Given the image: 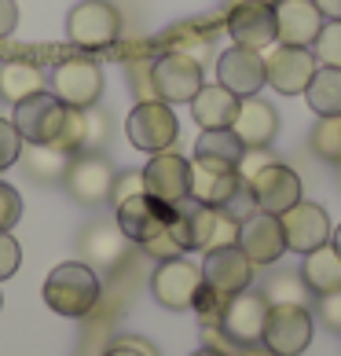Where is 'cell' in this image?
Returning <instances> with one entry per match:
<instances>
[{
    "mask_svg": "<svg viewBox=\"0 0 341 356\" xmlns=\"http://www.w3.org/2000/svg\"><path fill=\"white\" fill-rule=\"evenodd\" d=\"M44 301L51 312L70 316V320H85V316L99 305V275L85 261H63L48 272L44 280Z\"/></svg>",
    "mask_w": 341,
    "mask_h": 356,
    "instance_id": "obj_1",
    "label": "cell"
},
{
    "mask_svg": "<svg viewBox=\"0 0 341 356\" xmlns=\"http://www.w3.org/2000/svg\"><path fill=\"white\" fill-rule=\"evenodd\" d=\"M125 136L136 151L158 154V151H173V143L180 136V122L169 103L162 99H140L125 118Z\"/></svg>",
    "mask_w": 341,
    "mask_h": 356,
    "instance_id": "obj_2",
    "label": "cell"
},
{
    "mask_svg": "<svg viewBox=\"0 0 341 356\" xmlns=\"http://www.w3.org/2000/svg\"><path fill=\"white\" fill-rule=\"evenodd\" d=\"M151 88L162 103H191L202 88V63L183 56V51H165L151 63Z\"/></svg>",
    "mask_w": 341,
    "mask_h": 356,
    "instance_id": "obj_3",
    "label": "cell"
},
{
    "mask_svg": "<svg viewBox=\"0 0 341 356\" xmlns=\"http://www.w3.org/2000/svg\"><path fill=\"white\" fill-rule=\"evenodd\" d=\"M67 114H70L67 103H59L51 92H37V96L15 103L11 122H15L22 143H48V147H56L63 136V125H67Z\"/></svg>",
    "mask_w": 341,
    "mask_h": 356,
    "instance_id": "obj_4",
    "label": "cell"
},
{
    "mask_svg": "<svg viewBox=\"0 0 341 356\" xmlns=\"http://www.w3.org/2000/svg\"><path fill=\"white\" fill-rule=\"evenodd\" d=\"M48 85H51V96L59 103H67V107H77V111L96 107L99 92H103V70L88 56H70V59L56 63Z\"/></svg>",
    "mask_w": 341,
    "mask_h": 356,
    "instance_id": "obj_5",
    "label": "cell"
},
{
    "mask_svg": "<svg viewBox=\"0 0 341 356\" xmlns=\"http://www.w3.org/2000/svg\"><path fill=\"white\" fill-rule=\"evenodd\" d=\"M67 33L77 48H88V51L110 48L122 37V15L107 0H85L67 15Z\"/></svg>",
    "mask_w": 341,
    "mask_h": 356,
    "instance_id": "obj_6",
    "label": "cell"
},
{
    "mask_svg": "<svg viewBox=\"0 0 341 356\" xmlns=\"http://www.w3.org/2000/svg\"><path fill=\"white\" fill-rule=\"evenodd\" d=\"M114 169L103 154L96 151H77L67 158V169H63V188H67L77 202L85 206H99L110 199V188H114Z\"/></svg>",
    "mask_w": 341,
    "mask_h": 356,
    "instance_id": "obj_7",
    "label": "cell"
},
{
    "mask_svg": "<svg viewBox=\"0 0 341 356\" xmlns=\"http://www.w3.org/2000/svg\"><path fill=\"white\" fill-rule=\"evenodd\" d=\"M312 341V312L305 305H268L260 346L275 356H301Z\"/></svg>",
    "mask_w": 341,
    "mask_h": 356,
    "instance_id": "obj_8",
    "label": "cell"
},
{
    "mask_svg": "<svg viewBox=\"0 0 341 356\" xmlns=\"http://www.w3.org/2000/svg\"><path fill=\"white\" fill-rule=\"evenodd\" d=\"M199 290H202V265H194L188 257L158 261V268L151 275V294L173 312L191 309L194 298H199Z\"/></svg>",
    "mask_w": 341,
    "mask_h": 356,
    "instance_id": "obj_9",
    "label": "cell"
},
{
    "mask_svg": "<svg viewBox=\"0 0 341 356\" xmlns=\"http://www.w3.org/2000/svg\"><path fill=\"white\" fill-rule=\"evenodd\" d=\"M319 70L312 48H294V44H275L265 56V77L275 92L283 96H305L312 74Z\"/></svg>",
    "mask_w": 341,
    "mask_h": 356,
    "instance_id": "obj_10",
    "label": "cell"
},
{
    "mask_svg": "<svg viewBox=\"0 0 341 356\" xmlns=\"http://www.w3.org/2000/svg\"><path fill=\"white\" fill-rule=\"evenodd\" d=\"M265 320H268V301L257 290H239V294L228 298L224 316H220V331H224L235 346H260V334H265Z\"/></svg>",
    "mask_w": 341,
    "mask_h": 356,
    "instance_id": "obj_11",
    "label": "cell"
},
{
    "mask_svg": "<svg viewBox=\"0 0 341 356\" xmlns=\"http://www.w3.org/2000/svg\"><path fill=\"white\" fill-rule=\"evenodd\" d=\"M224 26L235 44L265 51L275 44V4H268V0H239V4H231Z\"/></svg>",
    "mask_w": 341,
    "mask_h": 356,
    "instance_id": "obj_12",
    "label": "cell"
},
{
    "mask_svg": "<svg viewBox=\"0 0 341 356\" xmlns=\"http://www.w3.org/2000/svg\"><path fill=\"white\" fill-rule=\"evenodd\" d=\"M246 188H250L253 206L260 209V213L283 217L290 206L301 202V180H297L294 169L283 165V162H268L253 180H246Z\"/></svg>",
    "mask_w": 341,
    "mask_h": 356,
    "instance_id": "obj_13",
    "label": "cell"
},
{
    "mask_svg": "<svg viewBox=\"0 0 341 356\" xmlns=\"http://www.w3.org/2000/svg\"><path fill=\"white\" fill-rule=\"evenodd\" d=\"M169 217H173V206L169 202H158L154 195H133V199L117 202V228L125 232L128 243H151L154 235H162L169 228Z\"/></svg>",
    "mask_w": 341,
    "mask_h": 356,
    "instance_id": "obj_14",
    "label": "cell"
},
{
    "mask_svg": "<svg viewBox=\"0 0 341 356\" xmlns=\"http://www.w3.org/2000/svg\"><path fill=\"white\" fill-rule=\"evenodd\" d=\"M279 224H283L286 250H297L301 257L312 254V250H319L323 243H331V217H326V209L316 206V202L301 199L297 206H290L279 217Z\"/></svg>",
    "mask_w": 341,
    "mask_h": 356,
    "instance_id": "obj_15",
    "label": "cell"
},
{
    "mask_svg": "<svg viewBox=\"0 0 341 356\" xmlns=\"http://www.w3.org/2000/svg\"><path fill=\"white\" fill-rule=\"evenodd\" d=\"M188 224H191V250H220L239 243V217L228 213L224 206H202L188 199Z\"/></svg>",
    "mask_w": 341,
    "mask_h": 356,
    "instance_id": "obj_16",
    "label": "cell"
},
{
    "mask_svg": "<svg viewBox=\"0 0 341 356\" xmlns=\"http://www.w3.org/2000/svg\"><path fill=\"white\" fill-rule=\"evenodd\" d=\"M202 283L209 290H217L220 298H231L253 283V261L239 250V243L209 250L202 261Z\"/></svg>",
    "mask_w": 341,
    "mask_h": 356,
    "instance_id": "obj_17",
    "label": "cell"
},
{
    "mask_svg": "<svg viewBox=\"0 0 341 356\" xmlns=\"http://www.w3.org/2000/svg\"><path fill=\"white\" fill-rule=\"evenodd\" d=\"M188 184H191V162L176 151H158L143 165V191L154 195L158 202L173 206L188 199Z\"/></svg>",
    "mask_w": 341,
    "mask_h": 356,
    "instance_id": "obj_18",
    "label": "cell"
},
{
    "mask_svg": "<svg viewBox=\"0 0 341 356\" xmlns=\"http://www.w3.org/2000/svg\"><path fill=\"white\" fill-rule=\"evenodd\" d=\"M246 188L239 169L206 162V158H191V184H188V199L202 206H228L235 195Z\"/></svg>",
    "mask_w": 341,
    "mask_h": 356,
    "instance_id": "obj_19",
    "label": "cell"
},
{
    "mask_svg": "<svg viewBox=\"0 0 341 356\" xmlns=\"http://www.w3.org/2000/svg\"><path fill=\"white\" fill-rule=\"evenodd\" d=\"M217 85H224L239 99L257 96V92L268 85V77H265V56L253 51V48H242V44L228 48L224 56L217 59Z\"/></svg>",
    "mask_w": 341,
    "mask_h": 356,
    "instance_id": "obj_20",
    "label": "cell"
},
{
    "mask_svg": "<svg viewBox=\"0 0 341 356\" xmlns=\"http://www.w3.org/2000/svg\"><path fill=\"white\" fill-rule=\"evenodd\" d=\"M323 11L316 0H275V44L312 48L323 30Z\"/></svg>",
    "mask_w": 341,
    "mask_h": 356,
    "instance_id": "obj_21",
    "label": "cell"
},
{
    "mask_svg": "<svg viewBox=\"0 0 341 356\" xmlns=\"http://www.w3.org/2000/svg\"><path fill=\"white\" fill-rule=\"evenodd\" d=\"M239 250L253 265H275L286 254V239H283V224L275 213H260L253 209L250 217L239 220Z\"/></svg>",
    "mask_w": 341,
    "mask_h": 356,
    "instance_id": "obj_22",
    "label": "cell"
},
{
    "mask_svg": "<svg viewBox=\"0 0 341 356\" xmlns=\"http://www.w3.org/2000/svg\"><path fill=\"white\" fill-rule=\"evenodd\" d=\"M231 129L246 147H268L275 140V133H279V114H275V107L268 99L246 96V99H239V114H235Z\"/></svg>",
    "mask_w": 341,
    "mask_h": 356,
    "instance_id": "obj_23",
    "label": "cell"
},
{
    "mask_svg": "<svg viewBox=\"0 0 341 356\" xmlns=\"http://www.w3.org/2000/svg\"><path fill=\"white\" fill-rule=\"evenodd\" d=\"M125 232L117 228V220L107 224V220H99V224H92V228L81 235V257H85V265H99V268H114L117 261L125 257Z\"/></svg>",
    "mask_w": 341,
    "mask_h": 356,
    "instance_id": "obj_24",
    "label": "cell"
},
{
    "mask_svg": "<svg viewBox=\"0 0 341 356\" xmlns=\"http://www.w3.org/2000/svg\"><path fill=\"white\" fill-rule=\"evenodd\" d=\"M191 114L202 129H231L235 114H239V96L224 85H202L199 96L191 99Z\"/></svg>",
    "mask_w": 341,
    "mask_h": 356,
    "instance_id": "obj_25",
    "label": "cell"
},
{
    "mask_svg": "<svg viewBox=\"0 0 341 356\" xmlns=\"http://www.w3.org/2000/svg\"><path fill=\"white\" fill-rule=\"evenodd\" d=\"M301 280L316 298L334 294L341 290V254L334 250V243H323L319 250L305 254V265H301Z\"/></svg>",
    "mask_w": 341,
    "mask_h": 356,
    "instance_id": "obj_26",
    "label": "cell"
},
{
    "mask_svg": "<svg viewBox=\"0 0 341 356\" xmlns=\"http://www.w3.org/2000/svg\"><path fill=\"white\" fill-rule=\"evenodd\" d=\"M44 92V74L37 63H26V59H11V63H0V99L8 103H22Z\"/></svg>",
    "mask_w": 341,
    "mask_h": 356,
    "instance_id": "obj_27",
    "label": "cell"
},
{
    "mask_svg": "<svg viewBox=\"0 0 341 356\" xmlns=\"http://www.w3.org/2000/svg\"><path fill=\"white\" fill-rule=\"evenodd\" d=\"M305 99L319 118H341V67H319L305 88Z\"/></svg>",
    "mask_w": 341,
    "mask_h": 356,
    "instance_id": "obj_28",
    "label": "cell"
},
{
    "mask_svg": "<svg viewBox=\"0 0 341 356\" xmlns=\"http://www.w3.org/2000/svg\"><path fill=\"white\" fill-rule=\"evenodd\" d=\"M242 151H246V143L235 136V129H202L199 143H194V158L220 162V165H231V169H239Z\"/></svg>",
    "mask_w": 341,
    "mask_h": 356,
    "instance_id": "obj_29",
    "label": "cell"
},
{
    "mask_svg": "<svg viewBox=\"0 0 341 356\" xmlns=\"http://www.w3.org/2000/svg\"><path fill=\"white\" fill-rule=\"evenodd\" d=\"M67 158L59 147H48V143H22V154L19 162L26 165V173L41 184H51V180H63V169H67Z\"/></svg>",
    "mask_w": 341,
    "mask_h": 356,
    "instance_id": "obj_30",
    "label": "cell"
},
{
    "mask_svg": "<svg viewBox=\"0 0 341 356\" xmlns=\"http://www.w3.org/2000/svg\"><path fill=\"white\" fill-rule=\"evenodd\" d=\"M312 290L305 286L301 272H283V275H272L268 286H265V301L268 305H305Z\"/></svg>",
    "mask_w": 341,
    "mask_h": 356,
    "instance_id": "obj_31",
    "label": "cell"
},
{
    "mask_svg": "<svg viewBox=\"0 0 341 356\" xmlns=\"http://www.w3.org/2000/svg\"><path fill=\"white\" fill-rule=\"evenodd\" d=\"M308 143H312V151H316L323 162L341 165V118H319Z\"/></svg>",
    "mask_w": 341,
    "mask_h": 356,
    "instance_id": "obj_32",
    "label": "cell"
},
{
    "mask_svg": "<svg viewBox=\"0 0 341 356\" xmlns=\"http://www.w3.org/2000/svg\"><path fill=\"white\" fill-rule=\"evenodd\" d=\"M312 56L319 67H341V19H326L319 37L312 41Z\"/></svg>",
    "mask_w": 341,
    "mask_h": 356,
    "instance_id": "obj_33",
    "label": "cell"
},
{
    "mask_svg": "<svg viewBox=\"0 0 341 356\" xmlns=\"http://www.w3.org/2000/svg\"><path fill=\"white\" fill-rule=\"evenodd\" d=\"M224 305H228V298H220L217 290H209L206 283H202V290H199V298H194V312H199V320H202V327H220V316H224Z\"/></svg>",
    "mask_w": 341,
    "mask_h": 356,
    "instance_id": "obj_34",
    "label": "cell"
},
{
    "mask_svg": "<svg viewBox=\"0 0 341 356\" xmlns=\"http://www.w3.org/2000/svg\"><path fill=\"white\" fill-rule=\"evenodd\" d=\"M85 114V136H81V151H99L103 140H107L110 125H107V114L96 111V107H81Z\"/></svg>",
    "mask_w": 341,
    "mask_h": 356,
    "instance_id": "obj_35",
    "label": "cell"
},
{
    "mask_svg": "<svg viewBox=\"0 0 341 356\" xmlns=\"http://www.w3.org/2000/svg\"><path fill=\"white\" fill-rule=\"evenodd\" d=\"M19 154H22V136H19L15 122H11V118H0V169L15 165Z\"/></svg>",
    "mask_w": 341,
    "mask_h": 356,
    "instance_id": "obj_36",
    "label": "cell"
},
{
    "mask_svg": "<svg viewBox=\"0 0 341 356\" xmlns=\"http://www.w3.org/2000/svg\"><path fill=\"white\" fill-rule=\"evenodd\" d=\"M22 217V199L11 184H0V232H11L15 220Z\"/></svg>",
    "mask_w": 341,
    "mask_h": 356,
    "instance_id": "obj_37",
    "label": "cell"
},
{
    "mask_svg": "<svg viewBox=\"0 0 341 356\" xmlns=\"http://www.w3.org/2000/svg\"><path fill=\"white\" fill-rule=\"evenodd\" d=\"M19 261H22L19 243L11 239L8 232H0V280H11V275L19 272Z\"/></svg>",
    "mask_w": 341,
    "mask_h": 356,
    "instance_id": "obj_38",
    "label": "cell"
},
{
    "mask_svg": "<svg viewBox=\"0 0 341 356\" xmlns=\"http://www.w3.org/2000/svg\"><path fill=\"white\" fill-rule=\"evenodd\" d=\"M316 316L323 320V327H331L334 334H341V290H334V294H323V298H319Z\"/></svg>",
    "mask_w": 341,
    "mask_h": 356,
    "instance_id": "obj_39",
    "label": "cell"
},
{
    "mask_svg": "<svg viewBox=\"0 0 341 356\" xmlns=\"http://www.w3.org/2000/svg\"><path fill=\"white\" fill-rule=\"evenodd\" d=\"M133 195H143V169L136 173H122V177H114V188H110V199H114V206L117 202H125V199H133Z\"/></svg>",
    "mask_w": 341,
    "mask_h": 356,
    "instance_id": "obj_40",
    "label": "cell"
},
{
    "mask_svg": "<svg viewBox=\"0 0 341 356\" xmlns=\"http://www.w3.org/2000/svg\"><path fill=\"white\" fill-rule=\"evenodd\" d=\"M268 162H275V158H272L265 147H246V151H242V162H239V177H242V184H246V180H253Z\"/></svg>",
    "mask_w": 341,
    "mask_h": 356,
    "instance_id": "obj_41",
    "label": "cell"
},
{
    "mask_svg": "<svg viewBox=\"0 0 341 356\" xmlns=\"http://www.w3.org/2000/svg\"><path fill=\"white\" fill-rule=\"evenodd\" d=\"M103 356H158V349H154L151 341H143V338H117Z\"/></svg>",
    "mask_w": 341,
    "mask_h": 356,
    "instance_id": "obj_42",
    "label": "cell"
},
{
    "mask_svg": "<svg viewBox=\"0 0 341 356\" xmlns=\"http://www.w3.org/2000/svg\"><path fill=\"white\" fill-rule=\"evenodd\" d=\"M143 250L154 257V261H169V257H183V250H180V243L173 239L169 232H162V235H154L151 243H143Z\"/></svg>",
    "mask_w": 341,
    "mask_h": 356,
    "instance_id": "obj_43",
    "label": "cell"
},
{
    "mask_svg": "<svg viewBox=\"0 0 341 356\" xmlns=\"http://www.w3.org/2000/svg\"><path fill=\"white\" fill-rule=\"evenodd\" d=\"M15 26H19V4L15 0H0V41L15 33Z\"/></svg>",
    "mask_w": 341,
    "mask_h": 356,
    "instance_id": "obj_44",
    "label": "cell"
},
{
    "mask_svg": "<svg viewBox=\"0 0 341 356\" xmlns=\"http://www.w3.org/2000/svg\"><path fill=\"white\" fill-rule=\"evenodd\" d=\"M316 8L323 11V19H341V0H316Z\"/></svg>",
    "mask_w": 341,
    "mask_h": 356,
    "instance_id": "obj_45",
    "label": "cell"
},
{
    "mask_svg": "<svg viewBox=\"0 0 341 356\" xmlns=\"http://www.w3.org/2000/svg\"><path fill=\"white\" fill-rule=\"evenodd\" d=\"M239 356H275V353H268L265 346H246V349H242Z\"/></svg>",
    "mask_w": 341,
    "mask_h": 356,
    "instance_id": "obj_46",
    "label": "cell"
},
{
    "mask_svg": "<svg viewBox=\"0 0 341 356\" xmlns=\"http://www.w3.org/2000/svg\"><path fill=\"white\" fill-rule=\"evenodd\" d=\"M331 243H334V250L341 254V228H334V232H331Z\"/></svg>",
    "mask_w": 341,
    "mask_h": 356,
    "instance_id": "obj_47",
    "label": "cell"
},
{
    "mask_svg": "<svg viewBox=\"0 0 341 356\" xmlns=\"http://www.w3.org/2000/svg\"><path fill=\"white\" fill-rule=\"evenodd\" d=\"M194 356H224V353H217V349H206V346H202V349L194 353Z\"/></svg>",
    "mask_w": 341,
    "mask_h": 356,
    "instance_id": "obj_48",
    "label": "cell"
},
{
    "mask_svg": "<svg viewBox=\"0 0 341 356\" xmlns=\"http://www.w3.org/2000/svg\"><path fill=\"white\" fill-rule=\"evenodd\" d=\"M231 4H239V0H231ZM268 4H275V0H268Z\"/></svg>",
    "mask_w": 341,
    "mask_h": 356,
    "instance_id": "obj_49",
    "label": "cell"
},
{
    "mask_svg": "<svg viewBox=\"0 0 341 356\" xmlns=\"http://www.w3.org/2000/svg\"><path fill=\"white\" fill-rule=\"evenodd\" d=\"M338 169H341V165H338ZM338 177H341V173H338Z\"/></svg>",
    "mask_w": 341,
    "mask_h": 356,
    "instance_id": "obj_50",
    "label": "cell"
}]
</instances>
